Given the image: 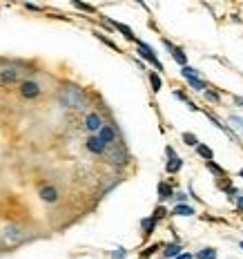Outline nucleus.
Instances as JSON below:
<instances>
[{"label": "nucleus", "mask_w": 243, "mask_h": 259, "mask_svg": "<svg viewBox=\"0 0 243 259\" xmlns=\"http://www.w3.org/2000/svg\"><path fill=\"white\" fill-rule=\"evenodd\" d=\"M58 105L63 110H72V112H81L87 107V96L78 85L74 83H65L58 89Z\"/></svg>", "instance_id": "1"}, {"label": "nucleus", "mask_w": 243, "mask_h": 259, "mask_svg": "<svg viewBox=\"0 0 243 259\" xmlns=\"http://www.w3.org/2000/svg\"><path fill=\"white\" fill-rule=\"evenodd\" d=\"M27 237H29L27 228L20 226V223H5L2 230H0V239H2V244H5V246H9V248L25 244Z\"/></svg>", "instance_id": "2"}, {"label": "nucleus", "mask_w": 243, "mask_h": 259, "mask_svg": "<svg viewBox=\"0 0 243 259\" xmlns=\"http://www.w3.org/2000/svg\"><path fill=\"white\" fill-rule=\"evenodd\" d=\"M25 80V67L18 63H7L0 67V85L2 87H14Z\"/></svg>", "instance_id": "3"}, {"label": "nucleus", "mask_w": 243, "mask_h": 259, "mask_svg": "<svg viewBox=\"0 0 243 259\" xmlns=\"http://www.w3.org/2000/svg\"><path fill=\"white\" fill-rule=\"evenodd\" d=\"M103 156H105V161H107L109 165H118V168L130 163V152H127V147L123 145L121 141H118L116 145H109Z\"/></svg>", "instance_id": "4"}, {"label": "nucleus", "mask_w": 243, "mask_h": 259, "mask_svg": "<svg viewBox=\"0 0 243 259\" xmlns=\"http://www.w3.org/2000/svg\"><path fill=\"white\" fill-rule=\"evenodd\" d=\"M134 45H136V54H139V58L147 61L156 71H163V63L158 61V56H156V52H154L152 45H147L145 40H141V38H136Z\"/></svg>", "instance_id": "5"}, {"label": "nucleus", "mask_w": 243, "mask_h": 259, "mask_svg": "<svg viewBox=\"0 0 243 259\" xmlns=\"http://www.w3.org/2000/svg\"><path fill=\"white\" fill-rule=\"evenodd\" d=\"M43 92H45L43 85L34 78H25L23 83L18 85V94H20V98H25V101H36V98L43 96Z\"/></svg>", "instance_id": "6"}, {"label": "nucleus", "mask_w": 243, "mask_h": 259, "mask_svg": "<svg viewBox=\"0 0 243 259\" xmlns=\"http://www.w3.org/2000/svg\"><path fill=\"white\" fill-rule=\"evenodd\" d=\"M38 199L47 205H56L60 201V190L54 183H45V186L38 188Z\"/></svg>", "instance_id": "7"}, {"label": "nucleus", "mask_w": 243, "mask_h": 259, "mask_svg": "<svg viewBox=\"0 0 243 259\" xmlns=\"http://www.w3.org/2000/svg\"><path fill=\"white\" fill-rule=\"evenodd\" d=\"M103 125H105V121H103V116H100V112L92 110V112H87V114H85V121H83V128H85L87 136H90V134H98Z\"/></svg>", "instance_id": "8"}, {"label": "nucleus", "mask_w": 243, "mask_h": 259, "mask_svg": "<svg viewBox=\"0 0 243 259\" xmlns=\"http://www.w3.org/2000/svg\"><path fill=\"white\" fill-rule=\"evenodd\" d=\"M96 136H98L107 147L109 145H116V143H118V130H116V125H114V123H105Z\"/></svg>", "instance_id": "9"}, {"label": "nucleus", "mask_w": 243, "mask_h": 259, "mask_svg": "<svg viewBox=\"0 0 243 259\" xmlns=\"http://www.w3.org/2000/svg\"><path fill=\"white\" fill-rule=\"evenodd\" d=\"M85 150L90 152V154H94V156H103L105 150H107V145H105L96 134H90V136L85 138Z\"/></svg>", "instance_id": "10"}, {"label": "nucleus", "mask_w": 243, "mask_h": 259, "mask_svg": "<svg viewBox=\"0 0 243 259\" xmlns=\"http://www.w3.org/2000/svg\"><path fill=\"white\" fill-rule=\"evenodd\" d=\"M163 45L167 47V52L172 54V58H174L176 63H179L181 67H185L188 65V54H185V49L183 47H179V45H174L172 40H167V38H163Z\"/></svg>", "instance_id": "11"}, {"label": "nucleus", "mask_w": 243, "mask_h": 259, "mask_svg": "<svg viewBox=\"0 0 243 259\" xmlns=\"http://www.w3.org/2000/svg\"><path fill=\"white\" fill-rule=\"evenodd\" d=\"M105 20L109 22V27H112V29L121 31V34H123V38H125V40H130V43H136V38H139V36L134 34V29H132V27H127L125 22H118V20H109V18H105Z\"/></svg>", "instance_id": "12"}, {"label": "nucleus", "mask_w": 243, "mask_h": 259, "mask_svg": "<svg viewBox=\"0 0 243 259\" xmlns=\"http://www.w3.org/2000/svg\"><path fill=\"white\" fill-rule=\"evenodd\" d=\"M156 194H158V201H161V205H163L165 201H172V196H174V188H172L167 181H158Z\"/></svg>", "instance_id": "13"}, {"label": "nucleus", "mask_w": 243, "mask_h": 259, "mask_svg": "<svg viewBox=\"0 0 243 259\" xmlns=\"http://www.w3.org/2000/svg\"><path fill=\"white\" fill-rule=\"evenodd\" d=\"M181 253H183V246L179 241H172V244L163 246V259H176Z\"/></svg>", "instance_id": "14"}, {"label": "nucleus", "mask_w": 243, "mask_h": 259, "mask_svg": "<svg viewBox=\"0 0 243 259\" xmlns=\"http://www.w3.org/2000/svg\"><path fill=\"white\" fill-rule=\"evenodd\" d=\"M172 214H174V217H194L196 210H194V205H190V203H176L174 208H172Z\"/></svg>", "instance_id": "15"}, {"label": "nucleus", "mask_w": 243, "mask_h": 259, "mask_svg": "<svg viewBox=\"0 0 243 259\" xmlns=\"http://www.w3.org/2000/svg\"><path fill=\"white\" fill-rule=\"evenodd\" d=\"M181 170H183V159H181V156L167 159V163H165V172L167 174H179Z\"/></svg>", "instance_id": "16"}, {"label": "nucleus", "mask_w": 243, "mask_h": 259, "mask_svg": "<svg viewBox=\"0 0 243 259\" xmlns=\"http://www.w3.org/2000/svg\"><path fill=\"white\" fill-rule=\"evenodd\" d=\"M141 230H143V237H145V239H149V237H152V232L156 230V221H154L152 217L141 219Z\"/></svg>", "instance_id": "17"}, {"label": "nucleus", "mask_w": 243, "mask_h": 259, "mask_svg": "<svg viewBox=\"0 0 243 259\" xmlns=\"http://www.w3.org/2000/svg\"><path fill=\"white\" fill-rule=\"evenodd\" d=\"M174 98H179L181 103H185V107H188V110H192V112H198L196 103H194L192 98H190V96H188V94H185V92H181V89H174Z\"/></svg>", "instance_id": "18"}, {"label": "nucleus", "mask_w": 243, "mask_h": 259, "mask_svg": "<svg viewBox=\"0 0 243 259\" xmlns=\"http://www.w3.org/2000/svg\"><path fill=\"white\" fill-rule=\"evenodd\" d=\"M147 78H149V85H152V92H161L163 89V78L158 71H147Z\"/></svg>", "instance_id": "19"}, {"label": "nucleus", "mask_w": 243, "mask_h": 259, "mask_svg": "<svg viewBox=\"0 0 243 259\" xmlns=\"http://www.w3.org/2000/svg\"><path fill=\"white\" fill-rule=\"evenodd\" d=\"M194 259H219V253H216V248H212V246H205V248H201L194 255Z\"/></svg>", "instance_id": "20"}, {"label": "nucleus", "mask_w": 243, "mask_h": 259, "mask_svg": "<svg viewBox=\"0 0 243 259\" xmlns=\"http://www.w3.org/2000/svg\"><path fill=\"white\" fill-rule=\"evenodd\" d=\"M185 80H188V85L192 89H196V92H205L207 89V83L205 80H201V78H196V76H183Z\"/></svg>", "instance_id": "21"}, {"label": "nucleus", "mask_w": 243, "mask_h": 259, "mask_svg": "<svg viewBox=\"0 0 243 259\" xmlns=\"http://www.w3.org/2000/svg\"><path fill=\"white\" fill-rule=\"evenodd\" d=\"M194 150H196V154L201 156V159H205V161H214V152H212V147H210V145H205V143H198V145L194 147Z\"/></svg>", "instance_id": "22"}, {"label": "nucleus", "mask_w": 243, "mask_h": 259, "mask_svg": "<svg viewBox=\"0 0 243 259\" xmlns=\"http://www.w3.org/2000/svg\"><path fill=\"white\" fill-rule=\"evenodd\" d=\"M205 168L210 170L214 177H219V179H228V172H225V168H221V165H216L214 161H205Z\"/></svg>", "instance_id": "23"}, {"label": "nucleus", "mask_w": 243, "mask_h": 259, "mask_svg": "<svg viewBox=\"0 0 243 259\" xmlns=\"http://www.w3.org/2000/svg\"><path fill=\"white\" fill-rule=\"evenodd\" d=\"M167 214H170V210H167L165 208V205H156V208H154V212L152 214H149V217H152L154 219V221H163V219H165L167 217Z\"/></svg>", "instance_id": "24"}, {"label": "nucleus", "mask_w": 243, "mask_h": 259, "mask_svg": "<svg viewBox=\"0 0 243 259\" xmlns=\"http://www.w3.org/2000/svg\"><path fill=\"white\" fill-rule=\"evenodd\" d=\"M72 7H74V9H81V11H85V13H96V11H98V9H96L94 4L81 2V0H72Z\"/></svg>", "instance_id": "25"}, {"label": "nucleus", "mask_w": 243, "mask_h": 259, "mask_svg": "<svg viewBox=\"0 0 243 259\" xmlns=\"http://www.w3.org/2000/svg\"><path fill=\"white\" fill-rule=\"evenodd\" d=\"M181 138H183V143H185L188 147H196L198 143H201L196 134H192V132H183V134H181Z\"/></svg>", "instance_id": "26"}, {"label": "nucleus", "mask_w": 243, "mask_h": 259, "mask_svg": "<svg viewBox=\"0 0 243 259\" xmlns=\"http://www.w3.org/2000/svg\"><path fill=\"white\" fill-rule=\"evenodd\" d=\"M158 248H163V244H152V246H147V248H143V250H141L139 259H149L154 253H156Z\"/></svg>", "instance_id": "27"}, {"label": "nucleus", "mask_w": 243, "mask_h": 259, "mask_svg": "<svg viewBox=\"0 0 243 259\" xmlns=\"http://www.w3.org/2000/svg\"><path fill=\"white\" fill-rule=\"evenodd\" d=\"M228 123H232L234 130H237L239 134H243V119H241L239 114H230V116H228Z\"/></svg>", "instance_id": "28"}, {"label": "nucleus", "mask_w": 243, "mask_h": 259, "mask_svg": "<svg viewBox=\"0 0 243 259\" xmlns=\"http://www.w3.org/2000/svg\"><path fill=\"white\" fill-rule=\"evenodd\" d=\"M94 36H96V38H98V40H100V43H105V45H107V47H112V49H114V52H121V49H118V47H116V43H112V40H109V38H107V36H105V34H100V31H96V34H94Z\"/></svg>", "instance_id": "29"}, {"label": "nucleus", "mask_w": 243, "mask_h": 259, "mask_svg": "<svg viewBox=\"0 0 243 259\" xmlns=\"http://www.w3.org/2000/svg\"><path fill=\"white\" fill-rule=\"evenodd\" d=\"M203 94H205V98H207V101H212V103H221V94H219V92H214V89H210V87H207Z\"/></svg>", "instance_id": "30"}, {"label": "nucleus", "mask_w": 243, "mask_h": 259, "mask_svg": "<svg viewBox=\"0 0 243 259\" xmlns=\"http://www.w3.org/2000/svg\"><path fill=\"white\" fill-rule=\"evenodd\" d=\"M198 74H201V71L194 69V67H190V65L181 67V76H196V78H198Z\"/></svg>", "instance_id": "31"}, {"label": "nucleus", "mask_w": 243, "mask_h": 259, "mask_svg": "<svg viewBox=\"0 0 243 259\" xmlns=\"http://www.w3.org/2000/svg\"><path fill=\"white\" fill-rule=\"evenodd\" d=\"M109 257H112V259H127V250L125 248H116V250L109 253Z\"/></svg>", "instance_id": "32"}, {"label": "nucleus", "mask_w": 243, "mask_h": 259, "mask_svg": "<svg viewBox=\"0 0 243 259\" xmlns=\"http://www.w3.org/2000/svg\"><path fill=\"white\" fill-rule=\"evenodd\" d=\"M172 199H174L176 203H188V194H185V192H174Z\"/></svg>", "instance_id": "33"}, {"label": "nucleus", "mask_w": 243, "mask_h": 259, "mask_svg": "<svg viewBox=\"0 0 243 259\" xmlns=\"http://www.w3.org/2000/svg\"><path fill=\"white\" fill-rule=\"evenodd\" d=\"M165 154H167V159H174L176 156V150L172 145H165Z\"/></svg>", "instance_id": "34"}, {"label": "nucleus", "mask_w": 243, "mask_h": 259, "mask_svg": "<svg viewBox=\"0 0 243 259\" xmlns=\"http://www.w3.org/2000/svg\"><path fill=\"white\" fill-rule=\"evenodd\" d=\"M176 259H194V255H192V253H188V250H183V253H181Z\"/></svg>", "instance_id": "35"}, {"label": "nucleus", "mask_w": 243, "mask_h": 259, "mask_svg": "<svg viewBox=\"0 0 243 259\" xmlns=\"http://www.w3.org/2000/svg\"><path fill=\"white\" fill-rule=\"evenodd\" d=\"M25 9H29V11H41L38 4H29V2H25Z\"/></svg>", "instance_id": "36"}, {"label": "nucleus", "mask_w": 243, "mask_h": 259, "mask_svg": "<svg viewBox=\"0 0 243 259\" xmlns=\"http://www.w3.org/2000/svg\"><path fill=\"white\" fill-rule=\"evenodd\" d=\"M232 101L237 107H243V96H232Z\"/></svg>", "instance_id": "37"}, {"label": "nucleus", "mask_w": 243, "mask_h": 259, "mask_svg": "<svg viewBox=\"0 0 243 259\" xmlns=\"http://www.w3.org/2000/svg\"><path fill=\"white\" fill-rule=\"evenodd\" d=\"M237 210H239V212H243V194L237 196Z\"/></svg>", "instance_id": "38"}, {"label": "nucleus", "mask_w": 243, "mask_h": 259, "mask_svg": "<svg viewBox=\"0 0 243 259\" xmlns=\"http://www.w3.org/2000/svg\"><path fill=\"white\" fill-rule=\"evenodd\" d=\"M239 177H241V179H243V168H241V170H239Z\"/></svg>", "instance_id": "39"}, {"label": "nucleus", "mask_w": 243, "mask_h": 259, "mask_svg": "<svg viewBox=\"0 0 243 259\" xmlns=\"http://www.w3.org/2000/svg\"><path fill=\"white\" fill-rule=\"evenodd\" d=\"M239 248H241V250H243V241H239Z\"/></svg>", "instance_id": "40"}]
</instances>
